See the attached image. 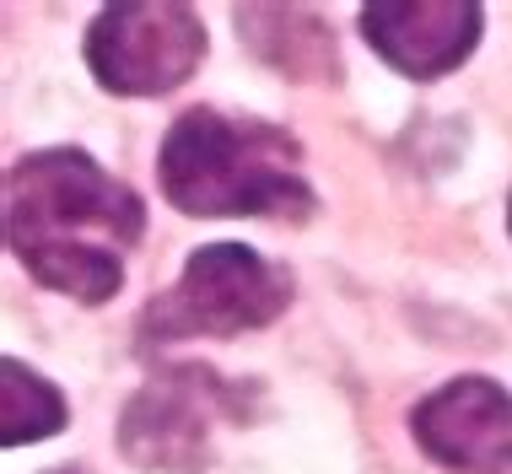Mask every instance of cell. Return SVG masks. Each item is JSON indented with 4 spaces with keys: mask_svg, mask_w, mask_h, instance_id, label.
Masks as SVG:
<instances>
[{
    "mask_svg": "<svg viewBox=\"0 0 512 474\" xmlns=\"http://www.w3.org/2000/svg\"><path fill=\"white\" fill-rule=\"evenodd\" d=\"M146 232V205L87 151L49 146L6 173V243L33 281L87 308L124 286V254Z\"/></svg>",
    "mask_w": 512,
    "mask_h": 474,
    "instance_id": "cell-1",
    "label": "cell"
},
{
    "mask_svg": "<svg viewBox=\"0 0 512 474\" xmlns=\"http://www.w3.org/2000/svg\"><path fill=\"white\" fill-rule=\"evenodd\" d=\"M162 194L184 216H281L308 221L313 189L302 173V146L281 124L189 108L168 130L157 157Z\"/></svg>",
    "mask_w": 512,
    "mask_h": 474,
    "instance_id": "cell-2",
    "label": "cell"
},
{
    "mask_svg": "<svg viewBox=\"0 0 512 474\" xmlns=\"http://www.w3.org/2000/svg\"><path fill=\"white\" fill-rule=\"evenodd\" d=\"M292 302V270L243 243H211L184 259L173 291H162L141 318V334L157 345L195 334H243L265 329Z\"/></svg>",
    "mask_w": 512,
    "mask_h": 474,
    "instance_id": "cell-3",
    "label": "cell"
},
{
    "mask_svg": "<svg viewBox=\"0 0 512 474\" xmlns=\"http://www.w3.org/2000/svg\"><path fill=\"white\" fill-rule=\"evenodd\" d=\"M221 421H243L238 383H221L211 367H162L119 421V448L130 464L162 474H195L211 453Z\"/></svg>",
    "mask_w": 512,
    "mask_h": 474,
    "instance_id": "cell-4",
    "label": "cell"
},
{
    "mask_svg": "<svg viewBox=\"0 0 512 474\" xmlns=\"http://www.w3.org/2000/svg\"><path fill=\"white\" fill-rule=\"evenodd\" d=\"M205 60V22L178 0L108 6L87 27V65L119 97H162Z\"/></svg>",
    "mask_w": 512,
    "mask_h": 474,
    "instance_id": "cell-5",
    "label": "cell"
},
{
    "mask_svg": "<svg viewBox=\"0 0 512 474\" xmlns=\"http://www.w3.org/2000/svg\"><path fill=\"white\" fill-rule=\"evenodd\" d=\"M432 464L453 474H512V394L491 378H453L410 410Z\"/></svg>",
    "mask_w": 512,
    "mask_h": 474,
    "instance_id": "cell-6",
    "label": "cell"
},
{
    "mask_svg": "<svg viewBox=\"0 0 512 474\" xmlns=\"http://www.w3.org/2000/svg\"><path fill=\"white\" fill-rule=\"evenodd\" d=\"M480 22L486 11L475 0H394V6L362 11L367 44L415 81L448 76L453 65H464L469 49L480 44Z\"/></svg>",
    "mask_w": 512,
    "mask_h": 474,
    "instance_id": "cell-7",
    "label": "cell"
},
{
    "mask_svg": "<svg viewBox=\"0 0 512 474\" xmlns=\"http://www.w3.org/2000/svg\"><path fill=\"white\" fill-rule=\"evenodd\" d=\"M238 33L248 38V49L259 60H270L281 76L297 81H324L340 71L335 60V33H329L324 17L297 6H238Z\"/></svg>",
    "mask_w": 512,
    "mask_h": 474,
    "instance_id": "cell-8",
    "label": "cell"
},
{
    "mask_svg": "<svg viewBox=\"0 0 512 474\" xmlns=\"http://www.w3.org/2000/svg\"><path fill=\"white\" fill-rule=\"evenodd\" d=\"M0 442L6 448H22V442H44L65 426V399L49 378H38L33 367H22L17 356H6L0 367Z\"/></svg>",
    "mask_w": 512,
    "mask_h": 474,
    "instance_id": "cell-9",
    "label": "cell"
},
{
    "mask_svg": "<svg viewBox=\"0 0 512 474\" xmlns=\"http://www.w3.org/2000/svg\"><path fill=\"white\" fill-rule=\"evenodd\" d=\"M49 474H87V469H49Z\"/></svg>",
    "mask_w": 512,
    "mask_h": 474,
    "instance_id": "cell-10",
    "label": "cell"
},
{
    "mask_svg": "<svg viewBox=\"0 0 512 474\" xmlns=\"http://www.w3.org/2000/svg\"><path fill=\"white\" fill-rule=\"evenodd\" d=\"M507 227H512V200H507Z\"/></svg>",
    "mask_w": 512,
    "mask_h": 474,
    "instance_id": "cell-11",
    "label": "cell"
}]
</instances>
